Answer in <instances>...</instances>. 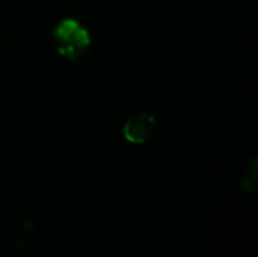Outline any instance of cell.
Instances as JSON below:
<instances>
[{
  "label": "cell",
  "instance_id": "1",
  "mask_svg": "<svg viewBox=\"0 0 258 257\" xmlns=\"http://www.w3.org/2000/svg\"><path fill=\"white\" fill-rule=\"evenodd\" d=\"M53 42L59 55L70 61H77L88 55L92 39L89 30L77 18L67 17L54 26Z\"/></svg>",
  "mask_w": 258,
  "mask_h": 257
},
{
  "label": "cell",
  "instance_id": "2",
  "mask_svg": "<svg viewBox=\"0 0 258 257\" xmlns=\"http://www.w3.org/2000/svg\"><path fill=\"white\" fill-rule=\"evenodd\" d=\"M157 129V120L151 112L141 111L135 115H132L124 127H122V135L127 142L130 144H144L147 142Z\"/></svg>",
  "mask_w": 258,
  "mask_h": 257
},
{
  "label": "cell",
  "instance_id": "3",
  "mask_svg": "<svg viewBox=\"0 0 258 257\" xmlns=\"http://www.w3.org/2000/svg\"><path fill=\"white\" fill-rule=\"evenodd\" d=\"M257 180H258V168H257V159H252L249 162V165L245 170L243 179H242V186L245 191L252 192L257 188Z\"/></svg>",
  "mask_w": 258,
  "mask_h": 257
}]
</instances>
